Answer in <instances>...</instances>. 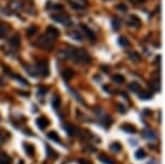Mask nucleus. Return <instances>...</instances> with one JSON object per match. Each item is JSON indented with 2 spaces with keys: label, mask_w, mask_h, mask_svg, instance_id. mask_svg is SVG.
<instances>
[{
  "label": "nucleus",
  "mask_w": 165,
  "mask_h": 164,
  "mask_svg": "<svg viewBox=\"0 0 165 164\" xmlns=\"http://www.w3.org/2000/svg\"><path fill=\"white\" fill-rule=\"evenodd\" d=\"M58 55L60 58H69L77 64H86L91 60V57L86 51L73 48H67L65 50H62Z\"/></svg>",
  "instance_id": "f257e3e1"
},
{
  "label": "nucleus",
  "mask_w": 165,
  "mask_h": 164,
  "mask_svg": "<svg viewBox=\"0 0 165 164\" xmlns=\"http://www.w3.org/2000/svg\"><path fill=\"white\" fill-rule=\"evenodd\" d=\"M37 44L39 45L41 49L44 50H52L53 45H54V39L51 38L48 34L41 35L38 40H37Z\"/></svg>",
  "instance_id": "f03ea898"
},
{
  "label": "nucleus",
  "mask_w": 165,
  "mask_h": 164,
  "mask_svg": "<svg viewBox=\"0 0 165 164\" xmlns=\"http://www.w3.org/2000/svg\"><path fill=\"white\" fill-rule=\"evenodd\" d=\"M51 18L54 21H56L58 23L63 24L65 26H69L71 25V20H70V17L66 14H63V13H56V14H52L51 15Z\"/></svg>",
  "instance_id": "7ed1b4c3"
},
{
  "label": "nucleus",
  "mask_w": 165,
  "mask_h": 164,
  "mask_svg": "<svg viewBox=\"0 0 165 164\" xmlns=\"http://www.w3.org/2000/svg\"><path fill=\"white\" fill-rule=\"evenodd\" d=\"M37 70L39 74H41L43 77H48L49 76V67H48V63L46 62H39L37 65Z\"/></svg>",
  "instance_id": "20e7f679"
},
{
  "label": "nucleus",
  "mask_w": 165,
  "mask_h": 164,
  "mask_svg": "<svg viewBox=\"0 0 165 164\" xmlns=\"http://www.w3.org/2000/svg\"><path fill=\"white\" fill-rule=\"evenodd\" d=\"M140 24H142V21H140L139 17L136 16V15H132V16L127 20V25L133 27V28H139V27H140Z\"/></svg>",
  "instance_id": "39448f33"
},
{
  "label": "nucleus",
  "mask_w": 165,
  "mask_h": 164,
  "mask_svg": "<svg viewBox=\"0 0 165 164\" xmlns=\"http://www.w3.org/2000/svg\"><path fill=\"white\" fill-rule=\"evenodd\" d=\"M81 28L83 29V31L85 33V35H86V37L89 38L90 40L91 41H95L96 40V35H95V33L93 31L90 27H87L86 25H81Z\"/></svg>",
  "instance_id": "423d86ee"
},
{
  "label": "nucleus",
  "mask_w": 165,
  "mask_h": 164,
  "mask_svg": "<svg viewBox=\"0 0 165 164\" xmlns=\"http://www.w3.org/2000/svg\"><path fill=\"white\" fill-rule=\"evenodd\" d=\"M46 34L49 35L51 38H53V39L55 40V38L58 37V35H60V31H58V29H57L56 27L49 26L48 28H46Z\"/></svg>",
  "instance_id": "0eeeda50"
},
{
  "label": "nucleus",
  "mask_w": 165,
  "mask_h": 164,
  "mask_svg": "<svg viewBox=\"0 0 165 164\" xmlns=\"http://www.w3.org/2000/svg\"><path fill=\"white\" fill-rule=\"evenodd\" d=\"M62 77H63L64 80L69 81L70 79L73 77V69H70V68H66V69H64V70L62 71Z\"/></svg>",
  "instance_id": "6e6552de"
},
{
  "label": "nucleus",
  "mask_w": 165,
  "mask_h": 164,
  "mask_svg": "<svg viewBox=\"0 0 165 164\" xmlns=\"http://www.w3.org/2000/svg\"><path fill=\"white\" fill-rule=\"evenodd\" d=\"M20 43H21V40L18 36H13L12 38L9 39V44H10L12 48H14V49H16V48L20 47Z\"/></svg>",
  "instance_id": "1a4fd4ad"
},
{
  "label": "nucleus",
  "mask_w": 165,
  "mask_h": 164,
  "mask_svg": "<svg viewBox=\"0 0 165 164\" xmlns=\"http://www.w3.org/2000/svg\"><path fill=\"white\" fill-rule=\"evenodd\" d=\"M68 35H69V37H71L73 39H75V40H77V41H82L83 40L82 34H81L80 31H78V30H73V31H70Z\"/></svg>",
  "instance_id": "9d476101"
},
{
  "label": "nucleus",
  "mask_w": 165,
  "mask_h": 164,
  "mask_svg": "<svg viewBox=\"0 0 165 164\" xmlns=\"http://www.w3.org/2000/svg\"><path fill=\"white\" fill-rule=\"evenodd\" d=\"M37 124L39 125V127L41 130H44V129L49 125V121L46 120V118L40 117V118H38V120H37Z\"/></svg>",
  "instance_id": "9b49d317"
},
{
  "label": "nucleus",
  "mask_w": 165,
  "mask_h": 164,
  "mask_svg": "<svg viewBox=\"0 0 165 164\" xmlns=\"http://www.w3.org/2000/svg\"><path fill=\"white\" fill-rule=\"evenodd\" d=\"M11 158L4 152H0V164H10Z\"/></svg>",
  "instance_id": "f8f14e48"
},
{
  "label": "nucleus",
  "mask_w": 165,
  "mask_h": 164,
  "mask_svg": "<svg viewBox=\"0 0 165 164\" xmlns=\"http://www.w3.org/2000/svg\"><path fill=\"white\" fill-rule=\"evenodd\" d=\"M129 60H133L134 63H138L139 60H140V55H139L137 52H129Z\"/></svg>",
  "instance_id": "ddd939ff"
},
{
  "label": "nucleus",
  "mask_w": 165,
  "mask_h": 164,
  "mask_svg": "<svg viewBox=\"0 0 165 164\" xmlns=\"http://www.w3.org/2000/svg\"><path fill=\"white\" fill-rule=\"evenodd\" d=\"M26 71L28 72V74L31 76V77H38L39 76V72H38V70H37L36 68H33V66H26Z\"/></svg>",
  "instance_id": "4468645a"
},
{
  "label": "nucleus",
  "mask_w": 165,
  "mask_h": 164,
  "mask_svg": "<svg viewBox=\"0 0 165 164\" xmlns=\"http://www.w3.org/2000/svg\"><path fill=\"white\" fill-rule=\"evenodd\" d=\"M129 89L132 91V92H134V93H137L138 91H140V85H139L138 82H135V81H134V82H132V83L129 85Z\"/></svg>",
  "instance_id": "2eb2a0df"
},
{
  "label": "nucleus",
  "mask_w": 165,
  "mask_h": 164,
  "mask_svg": "<svg viewBox=\"0 0 165 164\" xmlns=\"http://www.w3.org/2000/svg\"><path fill=\"white\" fill-rule=\"evenodd\" d=\"M98 159L102 161L104 164H115V162H113L112 160H110L108 157H106V155H104V154H99Z\"/></svg>",
  "instance_id": "dca6fc26"
},
{
  "label": "nucleus",
  "mask_w": 165,
  "mask_h": 164,
  "mask_svg": "<svg viewBox=\"0 0 165 164\" xmlns=\"http://www.w3.org/2000/svg\"><path fill=\"white\" fill-rule=\"evenodd\" d=\"M48 137L51 138V139L54 141L60 143V136H58V134H57L56 132H50L49 134H48Z\"/></svg>",
  "instance_id": "f3484780"
},
{
  "label": "nucleus",
  "mask_w": 165,
  "mask_h": 164,
  "mask_svg": "<svg viewBox=\"0 0 165 164\" xmlns=\"http://www.w3.org/2000/svg\"><path fill=\"white\" fill-rule=\"evenodd\" d=\"M139 97L142 98V99H144V101H147V99H150L152 97V94L150 93V92H148V91H142V93L139 94Z\"/></svg>",
  "instance_id": "a211bd4d"
},
{
  "label": "nucleus",
  "mask_w": 165,
  "mask_h": 164,
  "mask_svg": "<svg viewBox=\"0 0 165 164\" xmlns=\"http://www.w3.org/2000/svg\"><path fill=\"white\" fill-rule=\"evenodd\" d=\"M112 81L118 84H121L125 81V78L123 77V76H121V75H116V76H113L112 77Z\"/></svg>",
  "instance_id": "6ab92c4d"
},
{
  "label": "nucleus",
  "mask_w": 165,
  "mask_h": 164,
  "mask_svg": "<svg viewBox=\"0 0 165 164\" xmlns=\"http://www.w3.org/2000/svg\"><path fill=\"white\" fill-rule=\"evenodd\" d=\"M122 130L126 131V132H129V133H135L136 132V129L133 125H131V124H124L122 126Z\"/></svg>",
  "instance_id": "aec40b11"
},
{
  "label": "nucleus",
  "mask_w": 165,
  "mask_h": 164,
  "mask_svg": "<svg viewBox=\"0 0 165 164\" xmlns=\"http://www.w3.org/2000/svg\"><path fill=\"white\" fill-rule=\"evenodd\" d=\"M111 25H112V28L115 30H119L120 27H121V22L118 18H113L112 22H111Z\"/></svg>",
  "instance_id": "412c9836"
},
{
  "label": "nucleus",
  "mask_w": 165,
  "mask_h": 164,
  "mask_svg": "<svg viewBox=\"0 0 165 164\" xmlns=\"http://www.w3.org/2000/svg\"><path fill=\"white\" fill-rule=\"evenodd\" d=\"M142 134H144V136H145V137H147V138H151V139L155 138V134L150 130H145L144 132H142Z\"/></svg>",
  "instance_id": "4be33fe9"
},
{
  "label": "nucleus",
  "mask_w": 165,
  "mask_h": 164,
  "mask_svg": "<svg viewBox=\"0 0 165 164\" xmlns=\"http://www.w3.org/2000/svg\"><path fill=\"white\" fill-rule=\"evenodd\" d=\"M119 44L121 45V47H127L129 44V41L127 38L125 37H120L119 38Z\"/></svg>",
  "instance_id": "5701e85b"
},
{
  "label": "nucleus",
  "mask_w": 165,
  "mask_h": 164,
  "mask_svg": "<svg viewBox=\"0 0 165 164\" xmlns=\"http://www.w3.org/2000/svg\"><path fill=\"white\" fill-rule=\"evenodd\" d=\"M151 89L155 92L160 91V81L159 80H154L151 82Z\"/></svg>",
  "instance_id": "b1692460"
},
{
  "label": "nucleus",
  "mask_w": 165,
  "mask_h": 164,
  "mask_svg": "<svg viewBox=\"0 0 165 164\" xmlns=\"http://www.w3.org/2000/svg\"><path fill=\"white\" fill-rule=\"evenodd\" d=\"M8 33V28L4 25H2V24H0V39L1 38H4L6 35H7Z\"/></svg>",
  "instance_id": "393cba45"
},
{
  "label": "nucleus",
  "mask_w": 165,
  "mask_h": 164,
  "mask_svg": "<svg viewBox=\"0 0 165 164\" xmlns=\"http://www.w3.org/2000/svg\"><path fill=\"white\" fill-rule=\"evenodd\" d=\"M135 157L137 158V159H142V158L146 157V152L144 149H138V150L135 152Z\"/></svg>",
  "instance_id": "a878e982"
},
{
  "label": "nucleus",
  "mask_w": 165,
  "mask_h": 164,
  "mask_svg": "<svg viewBox=\"0 0 165 164\" xmlns=\"http://www.w3.org/2000/svg\"><path fill=\"white\" fill-rule=\"evenodd\" d=\"M37 30H38L37 26H31V27H29V28L27 29V35H28L29 37H31V36H33V35L36 34Z\"/></svg>",
  "instance_id": "bb28decb"
},
{
  "label": "nucleus",
  "mask_w": 165,
  "mask_h": 164,
  "mask_svg": "<svg viewBox=\"0 0 165 164\" xmlns=\"http://www.w3.org/2000/svg\"><path fill=\"white\" fill-rule=\"evenodd\" d=\"M69 4H70V6H71V8H73V9H76V10H82L83 8V6H81V4H77V2H73V1H69Z\"/></svg>",
  "instance_id": "cd10ccee"
},
{
  "label": "nucleus",
  "mask_w": 165,
  "mask_h": 164,
  "mask_svg": "<svg viewBox=\"0 0 165 164\" xmlns=\"http://www.w3.org/2000/svg\"><path fill=\"white\" fill-rule=\"evenodd\" d=\"M110 148H111V150L119 152V151L121 150V145H120L119 143H115V144H112L110 146Z\"/></svg>",
  "instance_id": "c85d7f7f"
},
{
  "label": "nucleus",
  "mask_w": 165,
  "mask_h": 164,
  "mask_svg": "<svg viewBox=\"0 0 165 164\" xmlns=\"http://www.w3.org/2000/svg\"><path fill=\"white\" fill-rule=\"evenodd\" d=\"M60 98H58V97H54V98H53V107L58 108L60 107Z\"/></svg>",
  "instance_id": "c756f323"
},
{
  "label": "nucleus",
  "mask_w": 165,
  "mask_h": 164,
  "mask_svg": "<svg viewBox=\"0 0 165 164\" xmlns=\"http://www.w3.org/2000/svg\"><path fill=\"white\" fill-rule=\"evenodd\" d=\"M25 148H26V150H27V153L28 154H33V151H35V149H33V146H28V145H25Z\"/></svg>",
  "instance_id": "7c9ffc66"
},
{
  "label": "nucleus",
  "mask_w": 165,
  "mask_h": 164,
  "mask_svg": "<svg viewBox=\"0 0 165 164\" xmlns=\"http://www.w3.org/2000/svg\"><path fill=\"white\" fill-rule=\"evenodd\" d=\"M66 130L68 132V134L69 135H73V132H75V129H73L71 125H67L66 126Z\"/></svg>",
  "instance_id": "2f4dec72"
},
{
  "label": "nucleus",
  "mask_w": 165,
  "mask_h": 164,
  "mask_svg": "<svg viewBox=\"0 0 165 164\" xmlns=\"http://www.w3.org/2000/svg\"><path fill=\"white\" fill-rule=\"evenodd\" d=\"M53 9H54V10H56V11H62L64 9L63 8V6H60V4H54V6H53Z\"/></svg>",
  "instance_id": "473e14b6"
},
{
  "label": "nucleus",
  "mask_w": 165,
  "mask_h": 164,
  "mask_svg": "<svg viewBox=\"0 0 165 164\" xmlns=\"http://www.w3.org/2000/svg\"><path fill=\"white\" fill-rule=\"evenodd\" d=\"M118 9L121 10V11H123V12H124V11H127V7H126L125 4H122L118 6Z\"/></svg>",
  "instance_id": "72a5a7b5"
},
{
  "label": "nucleus",
  "mask_w": 165,
  "mask_h": 164,
  "mask_svg": "<svg viewBox=\"0 0 165 164\" xmlns=\"http://www.w3.org/2000/svg\"><path fill=\"white\" fill-rule=\"evenodd\" d=\"M132 4H142V2H145L146 0H129Z\"/></svg>",
  "instance_id": "f704fd0d"
},
{
  "label": "nucleus",
  "mask_w": 165,
  "mask_h": 164,
  "mask_svg": "<svg viewBox=\"0 0 165 164\" xmlns=\"http://www.w3.org/2000/svg\"><path fill=\"white\" fill-rule=\"evenodd\" d=\"M123 108H125V107H123L122 105H119V111L120 112H125V109H123Z\"/></svg>",
  "instance_id": "c9c22d12"
}]
</instances>
